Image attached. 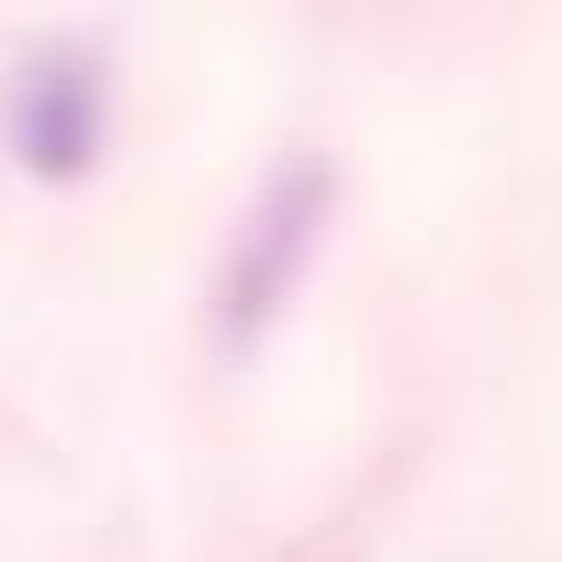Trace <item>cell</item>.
I'll list each match as a JSON object with an SVG mask.
<instances>
[{
  "label": "cell",
  "instance_id": "6da1fadb",
  "mask_svg": "<svg viewBox=\"0 0 562 562\" xmlns=\"http://www.w3.org/2000/svg\"><path fill=\"white\" fill-rule=\"evenodd\" d=\"M328 198H338V169L328 160H281L272 169V188L254 198V216H244L235 254H225V272H216L225 338H254V328L301 291V262H310V244H319V225H328Z\"/></svg>",
  "mask_w": 562,
  "mask_h": 562
},
{
  "label": "cell",
  "instance_id": "7a4b0ae2",
  "mask_svg": "<svg viewBox=\"0 0 562 562\" xmlns=\"http://www.w3.org/2000/svg\"><path fill=\"white\" fill-rule=\"evenodd\" d=\"M10 150L38 179H76L103 150V57L94 47H47L10 85Z\"/></svg>",
  "mask_w": 562,
  "mask_h": 562
}]
</instances>
